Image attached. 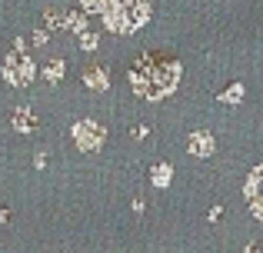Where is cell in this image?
I'll use <instances>...</instances> for the list:
<instances>
[{"instance_id":"obj_1","label":"cell","mask_w":263,"mask_h":253,"mask_svg":"<svg viewBox=\"0 0 263 253\" xmlns=\"http://www.w3.org/2000/svg\"><path fill=\"white\" fill-rule=\"evenodd\" d=\"M180 84V64L160 53H147L134 64L130 70V87L140 93L143 100H160L167 93H174Z\"/></svg>"},{"instance_id":"obj_2","label":"cell","mask_w":263,"mask_h":253,"mask_svg":"<svg viewBox=\"0 0 263 253\" xmlns=\"http://www.w3.org/2000/svg\"><path fill=\"white\" fill-rule=\"evenodd\" d=\"M147 0H103V17L107 27L117 33L123 30H137V27L147 20Z\"/></svg>"},{"instance_id":"obj_3","label":"cell","mask_w":263,"mask_h":253,"mask_svg":"<svg viewBox=\"0 0 263 253\" xmlns=\"http://www.w3.org/2000/svg\"><path fill=\"white\" fill-rule=\"evenodd\" d=\"M247 200H250V210L263 220V163L247 177Z\"/></svg>"},{"instance_id":"obj_4","label":"cell","mask_w":263,"mask_h":253,"mask_svg":"<svg viewBox=\"0 0 263 253\" xmlns=\"http://www.w3.org/2000/svg\"><path fill=\"white\" fill-rule=\"evenodd\" d=\"M30 73H33V64L27 57H10L7 60V80H10V84H27Z\"/></svg>"},{"instance_id":"obj_5","label":"cell","mask_w":263,"mask_h":253,"mask_svg":"<svg viewBox=\"0 0 263 253\" xmlns=\"http://www.w3.org/2000/svg\"><path fill=\"white\" fill-rule=\"evenodd\" d=\"M100 140H103V133H100L93 124H80V127H77V143H80L84 150H93Z\"/></svg>"},{"instance_id":"obj_6","label":"cell","mask_w":263,"mask_h":253,"mask_svg":"<svg viewBox=\"0 0 263 253\" xmlns=\"http://www.w3.org/2000/svg\"><path fill=\"white\" fill-rule=\"evenodd\" d=\"M213 150V140L206 133H193L190 137V153H197V157H206Z\"/></svg>"},{"instance_id":"obj_7","label":"cell","mask_w":263,"mask_h":253,"mask_svg":"<svg viewBox=\"0 0 263 253\" xmlns=\"http://www.w3.org/2000/svg\"><path fill=\"white\" fill-rule=\"evenodd\" d=\"M167 177H170V170H167V167L157 170V180H160V187H163V180H167Z\"/></svg>"}]
</instances>
